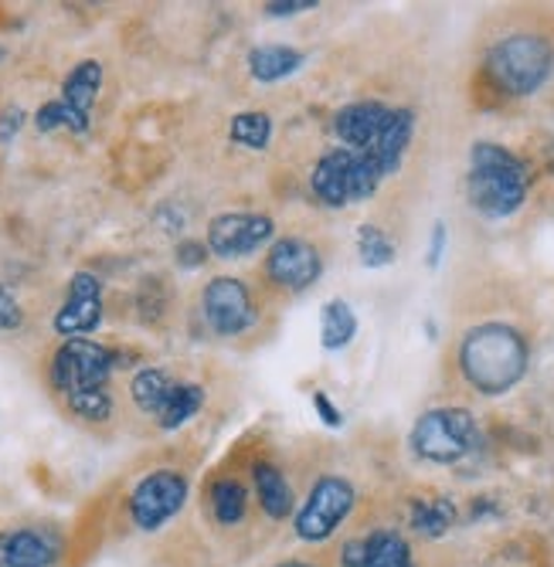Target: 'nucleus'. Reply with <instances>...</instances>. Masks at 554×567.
<instances>
[{"label": "nucleus", "mask_w": 554, "mask_h": 567, "mask_svg": "<svg viewBox=\"0 0 554 567\" xmlns=\"http://www.w3.org/2000/svg\"><path fill=\"white\" fill-rule=\"evenodd\" d=\"M527 340L507 323H480L460 343V371L466 384L486 398L514 391L527 374Z\"/></svg>", "instance_id": "f257e3e1"}, {"label": "nucleus", "mask_w": 554, "mask_h": 567, "mask_svg": "<svg viewBox=\"0 0 554 567\" xmlns=\"http://www.w3.org/2000/svg\"><path fill=\"white\" fill-rule=\"evenodd\" d=\"M531 187V174L517 153L500 143H473L470 150V174L466 194L473 212L486 221H503L524 208Z\"/></svg>", "instance_id": "f03ea898"}, {"label": "nucleus", "mask_w": 554, "mask_h": 567, "mask_svg": "<svg viewBox=\"0 0 554 567\" xmlns=\"http://www.w3.org/2000/svg\"><path fill=\"white\" fill-rule=\"evenodd\" d=\"M384 174L381 167L361 150H327L324 157L314 164L310 174V190L327 208H350V204H365L378 194Z\"/></svg>", "instance_id": "7ed1b4c3"}, {"label": "nucleus", "mask_w": 554, "mask_h": 567, "mask_svg": "<svg viewBox=\"0 0 554 567\" xmlns=\"http://www.w3.org/2000/svg\"><path fill=\"white\" fill-rule=\"evenodd\" d=\"M554 65V48L541 34H511L490 48L486 72L507 95H534Z\"/></svg>", "instance_id": "20e7f679"}, {"label": "nucleus", "mask_w": 554, "mask_h": 567, "mask_svg": "<svg viewBox=\"0 0 554 567\" xmlns=\"http://www.w3.org/2000/svg\"><path fill=\"white\" fill-rule=\"evenodd\" d=\"M412 452L435 466H452L473 452L476 422L466 408H432L412 425Z\"/></svg>", "instance_id": "39448f33"}, {"label": "nucleus", "mask_w": 554, "mask_h": 567, "mask_svg": "<svg viewBox=\"0 0 554 567\" xmlns=\"http://www.w3.org/2000/svg\"><path fill=\"white\" fill-rule=\"evenodd\" d=\"M355 506H358L355 483L343 480V476H320L310 486L304 506L296 509L293 530L304 544H324L350 520Z\"/></svg>", "instance_id": "423d86ee"}, {"label": "nucleus", "mask_w": 554, "mask_h": 567, "mask_svg": "<svg viewBox=\"0 0 554 567\" xmlns=\"http://www.w3.org/2000/svg\"><path fill=\"white\" fill-rule=\"evenodd\" d=\"M120 364V357L85 337L65 340L55 357H52V384L69 398L75 391H92V388H106L113 368Z\"/></svg>", "instance_id": "0eeeda50"}, {"label": "nucleus", "mask_w": 554, "mask_h": 567, "mask_svg": "<svg viewBox=\"0 0 554 567\" xmlns=\"http://www.w3.org/2000/svg\"><path fill=\"white\" fill-rule=\"evenodd\" d=\"M187 493H191L187 476L177 473V470L146 473L130 493V520H133V527L143 530V534L161 530L167 520H174L177 513L184 509Z\"/></svg>", "instance_id": "6e6552de"}, {"label": "nucleus", "mask_w": 554, "mask_h": 567, "mask_svg": "<svg viewBox=\"0 0 554 567\" xmlns=\"http://www.w3.org/2000/svg\"><path fill=\"white\" fill-rule=\"evenodd\" d=\"M201 313H205L208 330L218 337H242L259 320L248 286L235 276H218L205 286V292H201Z\"/></svg>", "instance_id": "1a4fd4ad"}, {"label": "nucleus", "mask_w": 554, "mask_h": 567, "mask_svg": "<svg viewBox=\"0 0 554 567\" xmlns=\"http://www.w3.org/2000/svg\"><path fill=\"white\" fill-rule=\"evenodd\" d=\"M266 276L286 292H307L324 276V255L307 238H276L266 255Z\"/></svg>", "instance_id": "9d476101"}, {"label": "nucleus", "mask_w": 554, "mask_h": 567, "mask_svg": "<svg viewBox=\"0 0 554 567\" xmlns=\"http://www.w3.org/2000/svg\"><path fill=\"white\" fill-rule=\"evenodd\" d=\"M276 235V225L269 215L252 212H228L212 218L208 225V251L218 259H245V255L259 251Z\"/></svg>", "instance_id": "9b49d317"}, {"label": "nucleus", "mask_w": 554, "mask_h": 567, "mask_svg": "<svg viewBox=\"0 0 554 567\" xmlns=\"http://www.w3.org/2000/svg\"><path fill=\"white\" fill-rule=\"evenodd\" d=\"M99 323H103V282L92 272H75L69 279V299L62 302L52 327L59 337L75 340L82 333L99 330Z\"/></svg>", "instance_id": "f8f14e48"}, {"label": "nucleus", "mask_w": 554, "mask_h": 567, "mask_svg": "<svg viewBox=\"0 0 554 567\" xmlns=\"http://www.w3.org/2000/svg\"><path fill=\"white\" fill-rule=\"evenodd\" d=\"M391 106H384V102L378 99H361V102H350V106H343L337 116H334V133L340 140V146L347 150H371L381 133L388 130L391 123Z\"/></svg>", "instance_id": "ddd939ff"}, {"label": "nucleus", "mask_w": 554, "mask_h": 567, "mask_svg": "<svg viewBox=\"0 0 554 567\" xmlns=\"http://www.w3.org/2000/svg\"><path fill=\"white\" fill-rule=\"evenodd\" d=\"M340 567H412V550L398 530H375L343 544Z\"/></svg>", "instance_id": "4468645a"}, {"label": "nucleus", "mask_w": 554, "mask_h": 567, "mask_svg": "<svg viewBox=\"0 0 554 567\" xmlns=\"http://www.w3.org/2000/svg\"><path fill=\"white\" fill-rule=\"evenodd\" d=\"M62 557V540L52 530L21 527L0 534V567H52Z\"/></svg>", "instance_id": "2eb2a0df"}, {"label": "nucleus", "mask_w": 554, "mask_h": 567, "mask_svg": "<svg viewBox=\"0 0 554 567\" xmlns=\"http://www.w3.org/2000/svg\"><path fill=\"white\" fill-rule=\"evenodd\" d=\"M99 89H103V62H95V59L79 62L62 82L59 99L69 106V113L79 120L82 133H89V126H92V106L99 99Z\"/></svg>", "instance_id": "dca6fc26"}, {"label": "nucleus", "mask_w": 554, "mask_h": 567, "mask_svg": "<svg viewBox=\"0 0 554 567\" xmlns=\"http://www.w3.org/2000/svg\"><path fill=\"white\" fill-rule=\"evenodd\" d=\"M412 133H416V113L412 110H394L388 130L381 133V140L371 150H365L368 157L381 167L384 177L398 174L401 161H406V153L412 146Z\"/></svg>", "instance_id": "f3484780"}, {"label": "nucleus", "mask_w": 554, "mask_h": 567, "mask_svg": "<svg viewBox=\"0 0 554 567\" xmlns=\"http://www.w3.org/2000/svg\"><path fill=\"white\" fill-rule=\"evenodd\" d=\"M307 55L299 48H289V44H256L248 51V75L263 82V85H273V82H283L289 75H296L304 69Z\"/></svg>", "instance_id": "a211bd4d"}, {"label": "nucleus", "mask_w": 554, "mask_h": 567, "mask_svg": "<svg viewBox=\"0 0 554 567\" xmlns=\"http://www.w3.org/2000/svg\"><path fill=\"white\" fill-rule=\"evenodd\" d=\"M252 483H256V499H259L266 517L269 520H289V513L296 509V496H293V486L283 476V470L273 466V462H256Z\"/></svg>", "instance_id": "6ab92c4d"}, {"label": "nucleus", "mask_w": 554, "mask_h": 567, "mask_svg": "<svg viewBox=\"0 0 554 567\" xmlns=\"http://www.w3.org/2000/svg\"><path fill=\"white\" fill-rule=\"evenodd\" d=\"M358 313L355 306L347 299H327L320 306V347L337 353V350H347L358 337Z\"/></svg>", "instance_id": "aec40b11"}, {"label": "nucleus", "mask_w": 554, "mask_h": 567, "mask_svg": "<svg viewBox=\"0 0 554 567\" xmlns=\"http://www.w3.org/2000/svg\"><path fill=\"white\" fill-rule=\"evenodd\" d=\"M456 503L445 499V496H429V499H412V509H409V524L416 534L435 540V537H445L452 527H456Z\"/></svg>", "instance_id": "412c9836"}, {"label": "nucleus", "mask_w": 554, "mask_h": 567, "mask_svg": "<svg viewBox=\"0 0 554 567\" xmlns=\"http://www.w3.org/2000/svg\"><path fill=\"white\" fill-rule=\"evenodd\" d=\"M130 394H133V404L143 411V415H154L157 419L161 411H164V404H167V398L174 394V381L161 368H143L130 381Z\"/></svg>", "instance_id": "4be33fe9"}, {"label": "nucleus", "mask_w": 554, "mask_h": 567, "mask_svg": "<svg viewBox=\"0 0 554 567\" xmlns=\"http://www.w3.org/2000/svg\"><path fill=\"white\" fill-rule=\"evenodd\" d=\"M208 503H212V517L222 527H235L245 520V513H248V489L235 476H222L212 483Z\"/></svg>", "instance_id": "5701e85b"}, {"label": "nucleus", "mask_w": 554, "mask_h": 567, "mask_svg": "<svg viewBox=\"0 0 554 567\" xmlns=\"http://www.w3.org/2000/svg\"><path fill=\"white\" fill-rule=\"evenodd\" d=\"M201 408H205V388L201 384H174V394L167 398L164 411L157 415V425L164 432H174V429L187 425Z\"/></svg>", "instance_id": "b1692460"}, {"label": "nucleus", "mask_w": 554, "mask_h": 567, "mask_svg": "<svg viewBox=\"0 0 554 567\" xmlns=\"http://www.w3.org/2000/svg\"><path fill=\"white\" fill-rule=\"evenodd\" d=\"M228 136L235 146H245V150H266L273 143V116L263 113V110H248V113H238L232 116L228 123Z\"/></svg>", "instance_id": "393cba45"}, {"label": "nucleus", "mask_w": 554, "mask_h": 567, "mask_svg": "<svg viewBox=\"0 0 554 567\" xmlns=\"http://www.w3.org/2000/svg\"><path fill=\"white\" fill-rule=\"evenodd\" d=\"M355 245H358V259H361L365 269H388L394 262V255H398L391 235L384 228H378V225H361Z\"/></svg>", "instance_id": "a878e982"}, {"label": "nucleus", "mask_w": 554, "mask_h": 567, "mask_svg": "<svg viewBox=\"0 0 554 567\" xmlns=\"http://www.w3.org/2000/svg\"><path fill=\"white\" fill-rule=\"evenodd\" d=\"M72 415H79L82 422H110L113 419V398L106 388H92V391H75L65 398Z\"/></svg>", "instance_id": "bb28decb"}, {"label": "nucleus", "mask_w": 554, "mask_h": 567, "mask_svg": "<svg viewBox=\"0 0 554 567\" xmlns=\"http://www.w3.org/2000/svg\"><path fill=\"white\" fill-rule=\"evenodd\" d=\"M34 126H38V133H55V130H72V133H82L79 120L69 113V106H65L62 99L44 102V106L34 113Z\"/></svg>", "instance_id": "cd10ccee"}, {"label": "nucleus", "mask_w": 554, "mask_h": 567, "mask_svg": "<svg viewBox=\"0 0 554 567\" xmlns=\"http://www.w3.org/2000/svg\"><path fill=\"white\" fill-rule=\"evenodd\" d=\"M21 323H24V309H21L18 296L0 282V333L21 330Z\"/></svg>", "instance_id": "c85d7f7f"}, {"label": "nucleus", "mask_w": 554, "mask_h": 567, "mask_svg": "<svg viewBox=\"0 0 554 567\" xmlns=\"http://www.w3.org/2000/svg\"><path fill=\"white\" fill-rule=\"evenodd\" d=\"M174 259L181 269H201L208 262V241H194V238H184L177 248H174Z\"/></svg>", "instance_id": "c756f323"}, {"label": "nucleus", "mask_w": 554, "mask_h": 567, "mask_svg": "<svg viewBox=\"0 0 554 567\" xmlns=\"http://www.w3.org/2000/svg\"><path fill=\"white\" fill-rule=\"evenodd\" d=\"M310 401H314L317 419H320L327 429H343V422H347V419H343V411L330 401V394H327V391H314V398H310Z\"/></svg>", "instance_id": "7c9ffc66"}, {"label": "nucleus", "mask_w": 554, "mask_h": 567, "mask_svg": "<svg viewBox=\"0 0 554 567\" xmlns=\"http://www.w3.org/2000/svg\"><path fill=\"white\" fill-rule=\"evenodd\" d=\"M445 241H449L445 221H435V225H432V235H429V248H425V266H429V269H439V266H442Z\"/></svg>", "instance_id": "2f4dec72"}, {"label": "nucleus", "mask_w": 554, "mask_h": 567, "mask_svg": "<svg viewBox=\"0 0 554 567\" xmlns=\"http://www.w3.org/2000/svg\"><path fill=\"white\" fill-rule=\"evenodd\" d=\"M307 11H317L314 0H279V4L263 8L266 18H296V14H307Z\"/></svg>", "instance_id": "473e14b6"}, {"label": "nucleus", "mask_w": 554, "mask_h": 567, "mask_svg": "<svg viewBox=\"0 0 554 567\" xmlns=\"http://www.w3.org/2000/svg\"><path fill=\"white\" fill-rule=\"evenodd\" d=\"M24 126V110L21 106H11L4 110V116H0V143H11Z\"/></svg>", "instance_id": "72a5a7b5"}, {"label": "nucleus", "mask_w": 554, "mask_h": 567, "mask_svg": "<svg viewBox=\"0 0 554 567\" xmlns=\"http://www.w3.org/2000/svg\"><path fill=\"white\" fill-rule=\"evenodd\" d=\"M276 567H310V564H304V560H283V564H276Z\"/></svg>", "instance_id": "f704fd0d"}, {"label": "nucleus", "mask_w": 554, "mask_h": 567, "mask_svg": "<svg viewBox=\"0 0 554 567\" xmlns=\"http://www.w3.org/2000/svg\"><path fill=\"white\" fill-rule=\"evenodd\" d=\"M0 59H4V48H0Z\"/></svg>", "instance_id": "c9c22d12"}]
</instances>
